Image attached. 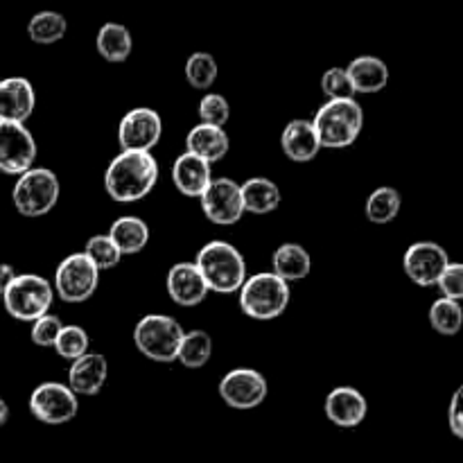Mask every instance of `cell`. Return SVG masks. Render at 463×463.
Listing matches in <instances>:
<instances>
[{
  "instance_id": "6da1fadb",
  "label": "cell",
  "mask_w": 463,
  "mask_h": 463,
  "mask_svg": "<svg viewBox=\"0 0 463 463\" xmlns=\"http://www.w3.org/2000/svg\"><path fill=\"white\" fill-rule=\"evenodd\" d=\"M158 181V163L154 154L120 152L107 167L104 188L113 202H140Z\"/></svg>"
},
{
  "instance_id": "7a4b0ae2",
  "label": "cell",
  "mask_w": 463,
  "mask_h": 463,
  "mask_svg": "<svg viewBox=\"0 0 463 463\" xmlns=\"http://www.w3.org/2000/svg\"><path fill=\"white\" fill-rule=\"evenodd\" d=\"M194 267L202 274L208 292L233 294L247 280V262L238 251V247L224 242V240H213L199 249L194 258Z\"/></svg>"
},
{
  "instance_id": "3957f363",
  "label": "cell",
  "mask_w": 463,
  "mask_h": 463,
  "mask_svg": "<svg viewBox=\"0 0 463 463\" xmlns=\"http://www.w3.org/2000/svg\"><path fill=\"white\" fill-rule=\"evenodd\" d=\"M312 127L321 147L344 149L351 147L364 127V111L360 102L353 99H328L312 118Z\"/></svg>"
},
{
  "instance_id": "277c9868",
  "label": "cell",
  "mask_w": 463,
  "mask_h": 463,
  "mask_svg": "<svg viewBox=\"0 0 463 463\" xmlns=\"http://www.w3.org/2000/svg\"><path fill=\"white\" fill-rule=\"evenodd\" d=\"M289 285L271 271L253 274L240 288V307L247 317L258 321H271L283 315L289 306Z\"/></svg>"
},
{
  "instance_id": "5b68a950",
  "label": "cell",
  "mask_w": 463,
  "mask_h": 463,
  "mask_svg": "<svg viewBox=\"0 0 463 463\" xmlns=\"http://www.w3.org/2000/svg\"><path fill=\"white\" fill-rule=\"evenodd\" d=\"M185 330L176 319L167 315H147L136 324L134 344L147 360L158 364L176 362L181 339Z\"/></svg>"
},
{
  "instance_id": "8992f818",
  "label": "cell",
  "mask_w": 463,
  "mask_h": 463,
  "mask_svg": "<svg viewBox=\"0 0 463 463\" xmlns=\"http://www.w3.org/2000/svg\"><path fill=\"white\" fill-rule=\"evenodd\" d=\"M52 301V285L48 283V279L39 274H16L7 292L3 294L7 315H12L18 321H32V324L43 315H48Z\"/></svg>"
},
{
  "instance_id": "52a82bcc",
  "label": "cell",
  "mask_w": 463,
  "mask_h": 463,
  "mask_svg": "<svg viewBox=\"0 0 463 463\" xmlns=\"http://www.w3.org/2000/svg\"><path fill=\"white\" fill-rule=\"evenodd\" d=\"M59 179L48 167H32L14 185V206L23 217L48 215L59 202Z\"/></svg>"
},
{
  "instance_id": "ba28073f",
  "label": "cell",
  "mask_w": 463,
  "mask_h": 463,
  "mask_svg": "<svg viewBox=\"0 0 463 463\" xmlns=\"http://www.w3.org/2000/svg\"><path fill=\"white\" fill-rule=\"evenodd\" d=\"M99 285V271L84 253H71L54 271V292L66 303H84Z\"/></svg>"
},
{
  "instance_id": "9c48e42d",
  "label": "cell",
  "mask_w": 463,
  "mask_h": 463,
  "mask_svg": "<svg viewBox=\"0 0 463 463\" xmlns=\"http://www.w3.org/2000/svg\"><path fill=\"white\" fill-rule=\"evenodd\" d=\"M30 411L41 423L63 425L75 419L80 411V401L66 384L43 383L32 392Z\"/></svg>"
},
{
  "instance_id": "30bf717a",
  "label": "cell",
  "mask_w": 463,
  "mask_h": 463,
  "mask_svg": "<svg viewBox=\"0 0 463 463\" xmlns=\"http://www.w3.org/2000/svg\"><path fill=\"white\" fill-rule=\"evenodd\" d=\"M163 136V120L154 109L138 107L125 113L118 127V143L122 152L152 154Z\"/></svg>"
},
{
  "instance_id": "8fae6325",
  "label": "cell",
  "mask_w": 463,
  "mask_h": 463,
  "mask_svg": "<svg viewBox=\"0 0 463 463\" xmlns=\"http://www.w3.org/2000/svg\"><path fill=\"white\" fill-rule=\"evenodd\" d=\"M36 161V140L25 125L0 122V172L25 175Z\"/></svg>"
},
{
  "instance_id": "7c38bea8",
  "label": "cell",
  "mask_w": 463,
  "mask_h": 463,
  "mask_svg": "<svg viewBox=\"0 0 463 463\" xmlns=\"http://www.w3.org/2000/svg\"><path fill=\"white\" fill-rule=\"evenodd\" d=\"M202 211L213 224L220 226H231L238 224L244 217L242 208V194H240V184L233 179H213L208 184V188L203 190L202 197Z\"/></svg>"
},
{
  "instance_id": "4fadbf2b",
  "label": "cell",
  "mask_w": 463,
  "mask_h": 463,
  "mask_svg": "<svg viewBox=\"0 0 463 463\" xmlns=\"http://www.w3.org/2000/svg\"><path fill=\"white\" fill-rule=\"evenodd\" d=\"M269 393L265 375L256 369H233L222 378L220 396L233 410H253Z\"/></svg>"
},
{
  "instance_id": "5bb4252c",
  "label": "cell",
  "mask_w": 463,
  "mask_h": 463,
  "mask_svg": "<svg viewBox=\"0 0 463 463\" xmlns=\"http://www.w3.org/2000/svg\"><path fill=\"white\" fill-rule=\"evenodd\" d=\"M448 265H450V256L437 242H414L402 258V269L407 279L420 288H434Z\"/></svg>"
},
{
  "instance_id": "9a60e30c",
  "label": "cell",
  "mask_w": 463,
  "mask_h": 463,
  "mask_svg": "<svg viewBox=\"0 0 463 463\" xmlns=\"http://www.w3.org/2000/svg\"><path fill=\"white\" fill-rule=\"evenodd\" d=\"M36 107L34 86L25 77H7L0 81V122L25 125Z\"/></svg>"
},
{
  "instance_id": "2e32d148",
  "label": "cell",
  "mask_w": 463,
  "mask_h": 463,
  "mask_svg": "<svg viewBox=\"0 0 463 463\" xmlns=\"http://www.w3.org/2000/svg\"><path fill=\"white\" fill-rule=\"evenodd\" d=\"M167 294L181 307H194L206 298L208 288L194 262H176L165 279Z\"/></svg>"
},
{
  "instance_id": "e0dca14e",
  "label": "cell",
  "mask_w": 463,
  "mask_h": 463,
  "mask_svg": "<svg viewBox=\"0 0 463 463\" xmlns=\"http://www.w3.org/2000/svg\"><path fill=\"white\" fill-rule=\"evenodd\" d=\"M109 378L107 357L99 353H86L68 369V384L75 396H98Z\"/></svg>"
},
{
  "instance_id": "ac0fdd59",
  "label": "cell",
  "mask_w": 463,
  "mask_h": 463,
  "mask_svg": "<svg viewBox=\"0 0 463 463\" xmlns=\"http://www.w3.org/2000/svg\"><path fill=\"white\" fill-rule=\"evenodd\" d=\"M366 398L355 387H337L326 398V416L337 428H357L366 419Z\"/></svg>"
},
{
  "instance_id": "d6986e66",
  "label": "cell",
  "mask_w": 463,
  "mask_h": 463,
  "mask_svg": "<svg viewBox=\"0 0 463 463\" xmlns=\"http://www.w3.org/2000/svg\"><path fill=\"white\" fill-rule=\"evenodd\" d=\"M229 134H226L224 129H220V127L202 125V122H199V125L193 127V129L188 131V136H185V152L202 158L208 165L222 161V158L229 154Z\"/></svg>"
},
{
  "instance_id": "ffe728a7",
  "label": "cell",
  "mask_w": 463,
  "mask_h": 463,
  "mask_svg": "<svg viewBox=\"0 0 463 463\" xmlns=\"http://www.w3.org/2000/svg\"><path fill=\"white\" fill-rule=\"evenodd\" d=\"M172 181H175L176 190L185 197H202L203 190L213 181L211 165L202 158L193 156V154L184 152L176 156L175 165H172Z\"/></svg>"
},
{
  "instance_id": "44dd1931",
  "label": "cell",
  "mask_w": 463,
  "mask_h": 463,
  "mask_svg": "<svg viewBox=\"0 0 463 463\" xmlns=\"http://www.w3.org/2000/svg\"><path fill=\"white\" fill-rule=\"evenodd\" d=\"M280 147H283L285 156L294 163H307L319 154L321 145L315 134V127L310 120H297L288 122L280 136Z\"/></svg>"
},
{
  "instance_id": "7402d4cb",
  "label": "cell",
  "mask_w": 463,
  "mask_h": 463,
  "mask_svg": "<svg viewBox=\"0 0 463 463\" xmlns=\"http://www.w3.org/2000/svg\"><path fill=\"white\" fill-rule=\"evenodd\" d=\"M344 71L351 81L353 93H380L389 84L387 63L371 54L353 59Z\"/></svg>"
},
{
  "instance_id": "603a6c76",
  "label": "cell",
  "mask_w": 463,
  "mask_h": 463,
  "mask_svg": "<svg viewBox=\"0 0 463 463\" xmlns=\"http://www.w3.org/2000/svg\"><path fill=\"white\" fill-rule=\"evenodd\" d=\"M109 240L120 251V256H136L149 242V226L140 217L125 215L118 217L109 229Z\"/></svg>"
},
{
  "instance_id": "cb8c5ba5",
  "label": "cell",
  "mask_w": 463,
  "mask_h": 463,
  "mask_svg": "<svg viewBox=\"0 0 463 463\" xmlns=\"http://www.w3.org/2000/svg\"><path fill=\"white\" fill-rule=\"evenodd\" d=\"M271 274L279 276L285 283H294V280L307 279L312 269L310 253L306 251V247L297 242H285L280 244L274 251V258H271Z\"/></svg>"
},
{
  "instance_id": "d4e9b609",
  "label": "cell",
  "mask_w": 463,
  "mask_h": 463,
  "mask_svg": "<svg viewBox=\"0 0 463 463\" xmlns=\"http://www.w3.org/2000/svg\"><path fill=\"white\" fill-rule=\"evenodd\" d=\"M240 194H242L244 213H253V215H267L276 211L280 203L279 185L265 176H253L247 184L240 185Z\"/></svg>"
},
{
  "instance_id": "484cf974",
  "label": "cell",
  "mask_w": 463,
  "mask_h": 463,
  "mask_svg": "<svg viewBox=\"0 0 463 463\" xmlns=\"http://www.w3.org/2000/svg\"><path fill=\"white\" fill-rule=\"evenodd\" d=\"M95 48H98L99 57L107 59V61H127L131 54V48H134L131 32L127 30L122 23H104V25L99 27L98 36H95Z\"/></svg>"
},
{
  "instance_id": "4316f807",
  "label": "cell",
  "mask_w": 463,
  "mask_h": 463,
  "mask_svg": "<svg viewBox=\"0 0 463 463\" xmlns=\"http://www.w3.org/2000/svg\"><path fill=\"white\" fill-rule=\"evenodd\" d=\"M213 357V337L206 330H188L181 339L179 353H176V362L185 366V369H202L211 362Z\"/></svg>"
},
{
  "instance_id": "83f0119b",
  "label": "cell",
  "mask_w": 463,
  "mask_h": 463,
  "mask_svg": "<svg viewBox=\"0 0 463 463\" xmlns=\"http://www.w3.org/2000/svg\"><path fill=\"white\" fill-rule=\"evenodd\" d=\"M68 32V21L63 14L52 12V9H45V12L34 14L27 23V34L34 43L41 45H50V43H57L66 36Z\"/></svg>"
},
{
  "instance_id": "f1b7e54d",
  "label": "cell",
  "mask_w": 463,
  "mask_h": 463,
  "mask_svg": "<svg viewBox=\"0 0 463 463\" xmlns=\"http://www.w3.org/2000/svg\"><path fill=\"white\" fill-rule=\"evenodd\" d=\"M401 206L402 197L396 188H392V185L375 188L366 199V220L373 222V224H389L398 217Z\"/></svg>"
},
{
  "instance_id": "f546056e",
  "label": "cell",
  "mask_w": 463,
  "mask_h": 463,
  "mask_svg": "<svg viewBox=\"0 0 463 463\" xmlns=\"http://www.w3.org/2000/svg\"><path fill=\"white\" fill-rule=\"evenodd\" d=\"M430 324L437 330L439 335H446L452 337L461 330L463 326V310L459 301H452V298H437L430 307Z\"/></svg>"
},
{
  "instance_id": "4dcf8cb0",
  "label": "cell",
  "mask_w": 463,
  "mask_h": 463,
  "mask_svg": "<svg viewBox=\"0 0 463 463\" xmlns=\"http://www.w3.org/2000/svg\"><path fill=\"white\" fill-rule=\"evenodd\" d=\"M217 68L215 57L211 52H193L185 61V80L193 89L208 90L217 80Z\"/></svg>"
},
{
  "instance_id": "1f68e13d",
  "label": "cell",
  "mask_w": 463,
  "mask_h": 463,
  "mask_svg": "<svg viewBox=\"0 0 463 463\" xmlns=\"http://www.w3.org/2000/svg\"><path fill=\"white\" fill-rule=\"evenodd\" d=\"M89 346H90L89 333H86L84 328H80V326H63L57 342H54V351L59 353V357L71 362L80 360L81 355H86V353H89Z\"/></svg>"
},
{
  "instance_id": "d6a6232c",
  "label": "cell",
  "mask_w": 463,
  "mask_h": 463,
  "mask_svg": "<svg viewBox=\"0 0 463 463\" xmlns=\"http://www.w3.org/2000/svg\"><path fill=\"white\" fill-rule=\"evenodd\" d=\"M84 256L93 262V267L98 271H109L113 267L120 265V251L113 247V242L109 240V235H93L89 238L84 249Z\"/></svg>"
},
{
  "instance_id": "836d02e7",
  "label": "cell",
  "mask_w": 463,
  "mask_h": 463,
  "mask_svg": "<svg viewBox=\"0 0 463 463\" xmlns=\"http://www.w3.org/2000/svg\"><path fill=\"white\" fill-rule=\"evenodd\" d=\"M199 118H202V125L224 129V125L231 118L229 99L220 93H206L202 98V102H199Z\"/></svg>"
},
{
  "instance_id": "e575fe53",
  "label": "cell",
  "mask_w": 463,
  "mask_h": 463,
  "mask_svg": "<svg viewBox=\"0 0 463 463\" xmlns=\"http://www.w3.org/2000/svg\"><path fill=\"white\" fill-rule=\"evenodd\" d=\"M321 90L328 95V99H353V86L348 81V75L344 68H328L321 77Z\"/></svg>"
},
{
  "instance_id": "d590c367",
  "label": "cell",
  "mask_w": 463,
  "mask_h": 463,
  "mask_svg": "<svg viewBox=\"0 0 463 463\" xmlns=\"http://www.w3.org/2000/svg\"><path fill=\"white\" fill-rule=\"evenodd\" d=\"M63 324L61 319H59L57 315H43L41 319H36L34 324H32V344H36V346L41 348H54V342H57L59 333H61Z\"/></svg>"
},
{
  "instance_id": "8d00e7d4",
  "label": "cell",
  "mask_w": 463,
  "mask_h": 463,
  "mask_svg": "<svg viewBox=\"0 0 463 463\" xmlns=\"http://www.w3.org/2000/svg\"><path fill=\"white\" fill-rule=\"evenodd\" d=\"M437 288L441 289L443 298H452V301H459L463 297V265L459 262H450L446 267V271L439 279Z\"/></svg>"
},
{
  "instance_id": "74e56055",
  "label": "cell",
  "mask_w": 463,
  "mask_h": 463,
  "mask_svg": "<svg viewBox=\"0 0 463 463\" xmlns=\"http://www.w3.org/2000/svg\"><path fill=\"white\" fill-rule=\"evenodd\" d=\"M461 389H457L450 401V430L457 439L463 437V416H461Z\"/></svg>"
},
{
  "instance_id": "f35d334b",
  "label": "cell",
  "mask_w": 463,
  "mask_h": 463,
  "mask_svg": "<svg viewBox=\"0 0 463 463\" xmlns=\"http://www.w3.org/2000/svg\"><path fill=\"white\" fill-rule=\"evenodd\" d=\"M14 279H16V269H14L12 265H7V262H0V297L7 292V288L12 285Z\"/></svg>"
},
{
  "instance_id": "ab89813d",
  "label": "cell",
  "mask_w": 463,
  "mask_h": 463,
  "mask_svg": "<svg viewBox=\"0 0 463 463\" xmlns=\"http://www.w3.org/2000/svg\"><path fill=\"white\" fill-rule=\"evenodd\" d=\"M9 420V405L5 402V398H0V428Z\"/></svg>"
}]
</instances>
